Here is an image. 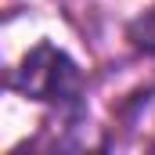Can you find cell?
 <instances>
[{
  "instance_id": "6da1fadb",
  "label": "cell",
  "mask_w": 155,
  "mask_h": 155,
  "mask_svg": "<svg viewBox=\"0 0 155 155\" xmlns=\"http://www.w3.org/2000/svg\"><path fill=\"white\" fill-rule=\"evenodd\" d=\"M11 87L18 94L33 97V101L54 105L65 119L83 116V101H87L83 97V72H79L76 61L65 51H58L54 43H36L25 54L22 69H15Z\"/></svg>"
},
{
  "instance_id": "7a4b0ae2",
  "label": "cell",
  "mask_w": 155,
  "mask_h": 155,
  "mask_svg": "<svg viewBox=\"0 0 155 155\" xmlns=\"http://www.w3.org/2000/svg\"><path fill=\"white\" fill-rule=\"evenodd\" d=\"M126 36H130V43H134L137 51H144V54H152V58H155V7H148L141 18L130 22Z\"/></svg>"
}]
</instances>
